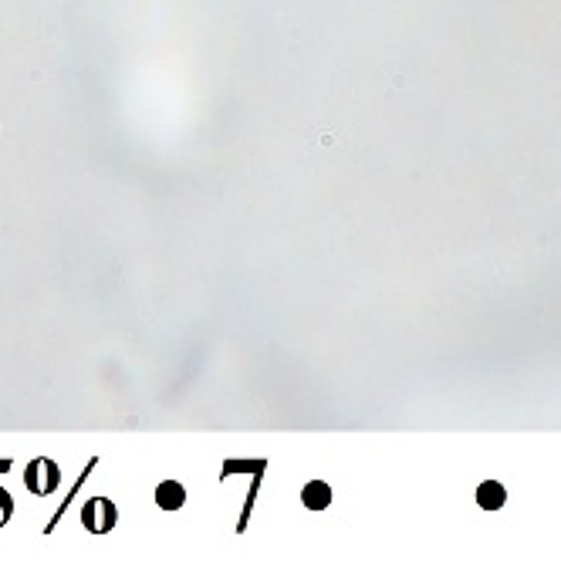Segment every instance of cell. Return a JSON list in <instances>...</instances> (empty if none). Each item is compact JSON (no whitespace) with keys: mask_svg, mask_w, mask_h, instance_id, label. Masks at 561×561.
I'll list each match as a JSON object with an SVG mask.
<instances>
[{"mask_svg":"<svg viewBox=\"0 0 561 561\" xmlns=\"http://www.w3.org/2000/svg\"><path fill=\"white\" fill-rule=\"evenodd\" d=\"M11 463H14V460H7V457L0 460V474H11Z\"/></svg>","mask_w":561,"mask_h":561,"instance_id":"52a82bcc","label":"cell"},{"mask_svg":"<svg viewBox=\"0 0 561 561\" xmlns=\"http://www.w3.org/2000/svg\"><path fill=\"white\" fill-rule=\"evenodd\" d=\"M115 518H119V511H115V504L109 497H92V501L82 507V524H85V531H92V534H109L115 528Z\"/></svg>","mask_w":561,"mask_h":561,"instance_id":"7a4b0ae2","label":"cell"},{"mask_svg":"<svg viewBox=\"0 0 561 561\" xmlns=\"http://www.w3.org/2000/svg\"><path fill=\"white\" fill-rule=\"evenodd\" d=\"M0 507H4L7 511V518H14V497L4 491V487H0Z\"/></svg>","mask_w":561,"mask_h":561,"instance_id":"8992f818","label":"cell"},{"mask_svg":"<svg viewBox=\"0 0 561 561\" xmlns=\"http://www.w3.org/2000/svg\"><path fill=\"white\" fill-rule=\"evenodd\" d=\"M156 504L163 507V511H180L186 504V491L180 480H163V484L156 487Z\"/></svg>","mask_w":561,"mask_h":561,"instance_id":"3957f363","label":"cell"},{"mask_svg":"<svg viewBox=\"0 0 561 561\" xmlns=\"http://www.w3.org/2000/svg\"><path fill=\"white\" fill-rule=\"evenodd\" d=\"M504 501H507V491L497 480H484V484L477 487V504L484 507V511H497V507H504Z\"/></svg>","mask_w":561,"mask_h":561,"instance_id":"277c9868","label":"cell"},{"mask_svg":"<svg viewBox=\"0 0 561 561\" xmlns=\"http://www.w3.org/2000/svg\"><path fill=\"white\" fill-rule=\"evenodd\" d=\"M301 501H305L308 511H325L332 504V491H328V484H322V480H311V484H305V491H301Z\"/></svg>","mask_w":561,"mask_h":561,"instance_id":"5b68a950","label":"cell"},{"mask_svg":"<svg viewBox=\"0 0 561 561\" xmlns=\"http://www.w3.org/2000/svg\"><path fill=\"white\" fill-rule=\"evenodd\" d=\"M61 484V467L55 460L48 457H38L28 463V470H24V487L34 494V497H48L55 494Z\"/></svg>","mask_w":561,"mask_h":561,"instance_id":"6da1fadb","label":"cell"}]
</instances>
